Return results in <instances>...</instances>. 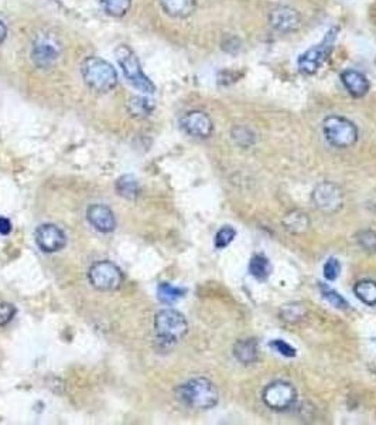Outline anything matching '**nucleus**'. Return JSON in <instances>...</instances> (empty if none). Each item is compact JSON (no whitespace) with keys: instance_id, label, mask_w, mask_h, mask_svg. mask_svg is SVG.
Wrapping results in <instances>:
<instances>
[{"instance_id":"11","label":"nucleus","mask_w":376,"mask_h":425,"mask_svg":"<svg viewBox=\"0 0 376 425\" xmlns=\"http://www.w3.org/2000/svg\"><path fill=\"white\" fill-rule=\"evenodd\" d=\"M180 125L187 135H190L193 138H198V139H207L214 132V124H212L211 118L202 111L187 112L181 118Z\"/></svg>"},{"instance_id":"15","label":"nucleus","mask_w":376,"mask_h":425,"mask_svg":"<svg viewBox=\"0 0 376 425\" xmlns=\"http://www.w3.org/2000/svg\"><path fill=\"white\" fill-rule=\"evenodd\" d=\"M341 81L345 87V90L349 93V95H352L353 98H362L368 94L370 86L368 78L356 70H345L341 74Z\"/></svg>"},{"instance_id":"6","label":"nucleus","mask_w":376,"mask_h":425,"mask_svg":"<svg viewBox=\"0 0 376 425\" xmlns=\"http://www.w3.org/2000/svg\"><path fill=\"white\" fill-rule=\"evenodd\" d=\"M336 33H338V29H331L325 35V37L322 39V42L320 45L308 49L298 57L297 66L303 74L311 76L318 71V69L324 64V62L328 59V56L332 52L334 43L336 39Z\"/></svg>"},{"instance_id":"3","label":"nucleus","mask_w":376,"mask_h":425,"mask_svg":"<svg viewBox=\"0 0 376 425\" xmlns=\"http://www.w3.org/2000/svg\"><path fill=\"white\" fill-rule=\"evenodd\" d=\"M85 84L98 93H108L118 84V74L112 64L99 57H88L81 64Z\"/></svg>"},{"instance_id":"4","label":"nucleus","mask_w":376,"mask_h":425,"mask_svg":"<svg viewBox=\"0 0 376 425\" xmlns=\"http://www.w3.org/2000/svg\"><path fill=\"white\" fill-rule=\"evenodd\" d=\"M116 60L126 77V80L140 93L143 94H153L156 91L154 84L149 80V77L143 73L140 63L135 54V52L126 46L121 45L115 52Z\"/></svg>"},{"instance_id":"33","label":"nucleus","mask_w":376,"mask_h":425,"mask_svg":"<svg viewBox=\"0 0 376 425\" xmlns=\"http://www.w3.org/2000/svg\"><path fill=\"white\" fill-rule=\"evenodd\" d=\"M6 36H8V28L2 21H0V45L5 42Z\"/></svg>"},{"instance_id":"31","label":"nucleus","mask_w":376,"mask_h":425,"mask_svg":"<svg viewBox=\"0 0 376 425\" xmlns=\"http://www.w3.org/2000/svg\"><path fill=\"white\" fill-rule=\"evenodd\" d=\"M270 347L274 349L277 353H280L284 357H294L296 356V349L291 347L289 343H286L281 339H276L270 342Z\"/></svg>"},{"instance_id":"27","label":"nucleus","mask_w":376,"mask_h":425,"mask_svg":"<svg viewBox=\"0 0 376 425\" xmlns=\"http://www.w3.org/2000/svg\"><path fill=\"white\" fill-rule=\"evenodd\" d=\"M235 237H236V231L232 227L225 226L215 235V247L218 250L226 248L235 240Z\"/></svg>"},{"instance_id":"19","label":"nucleus","mask_w":376,"mask_h":425,"mask_svg":"<svg viewBox=\"0 0 376 425\" xmlns=\"http://www.w3.org/2000/svg\"><path fill=\"white\" fill-rule=\"evenodd\" d=\"M353 292L356 298L369 306H376V282L370 279H363L355 284Z\"/></svg>"},{"instance_id":"20","label":"nucleus","mask_w":376,"mask_h":425,"mask_svg":"<svg viewBox=\"0 0 376 425\" xmlns=\"http://www.w3.org/2000/svg\"><path fill=\"white\" fill-rule=\"evenodd\" d=\"M116 192L128 200H135L140 194V185L135 176L125 175L116 182Z\"/></svg>"},{"instance_id":"9","label":"nucleus","mask_w":376,"mask_h":425,"mask_svg":"<svg viewBox=\"0 0 376 425\" xmlns=\"http://www.w3.org/2000/svg\"><path fill=\"white\" fill-rule=\"evenodd\" d=\"M313 203L315 207L325 213H335L342 207L344 194L338 186L325 182L318 185L313 192Z\"/></svg>"},{"instance_id":"29","label":"nucleus","mask_w":376,"mask_h":425,"mask_svg":"<svg viewBox=\"0 0 376 425\" xmlns=\"http://www.w3.org/2000/svg\"><path fill=\"white\" fill-rule=\"evenodd\" d=\"M324 276L327 281H334L338 278L339 272H341V264L336 258H329L325 264H324Z\"/></svg>"},{"instance_id":"17","label":"nucleus","mask_w":376,"mask_h":425,"mask_svg":"<svg viewBox=\"0 0 376 425\" xmlns=\"http://www.w3.org/2000/svg\"><path fill=\"white\" fill-rule=\"evenodd\" d=\"M234 354L243 364H253L257 360V344L252 339L239 340L234 347Z\"/></svg>"},{"instance_id":"2","label":"nucleus","mask_w":376,"mask_h":425,"mask_svg":"<svg viewBox=\"0 0 376 425\" xmlns=\"http://www.w3.org/2000/svg\"><path fill=\"white\" fill-rule=\"evenodd\" d=\"M156 340L162 349H171L188 332V323L183 313L174 309H163L154 316Z\"/></svg>"},{"instance_id":"24","label":"nucleus","mask_w":376,"mask_h":425,"mask_svg":"<svg viewBox=\"0 0 376 425\" xmlns=\"http://www.w3.org/2000/svg\"><path fill=\"white\" fill-rule=\"evenodd\" d=\"M184 295H186V289L173 286V285H170L167 282L160 284L159 288H157V298H159V301L163 302V303H167V305L176 303Z\"/></svg>"},{"instance_id":"30","label":"nucleus","mask_w":376,"mask_h":425,"mask_svg":"<svg viewBox=\"0 0 376 425\" xmlns=\"http://www.w3.org/2000/svg\"><path fill=\"white\" fill-rule=\"evenodd\" d=\"M16 315V308L12 303L0 302V326H6L13 320Z\"/></svg>"},{"instance_id":"14","label":"nucleus","mask_w":376,"mask_h":425,"mask_svg":"<svg viewBox=\"0 0 376 425\" xmlns=\"http://www.w3.org/2000/svg\"><path fill=\"white\" fill-rule=\"evenodd\" d=\"M60 56L59 46L50 39L39 40L32 50V59L35 64L40 69H47L53 66Z\"/></svg>"},{"instance_id":"12","label":"nucleus","mask_w":376,"mask_h":425,"mask_svg":"<svg viewBox=\"0 0 376 425\" xmlns=\"http://www.w3.org/2000/svg\"><path fill=\"white\" fill-rule=\"evenodd\" d=\"M269 23L280 33H294L301 28V18L296 9L279 6L270 12Z\"/></svg>"},{"instance_id":"1","label":"nucleus","mask_w":376,"mask_h":425,"mask_svg":"<svg viewBox=\"0 0 376 425\" xmlns=\"http://www.w3.org/2000/svg\"><path fill=\"white\" fill-rule=\"evenodd\" d=\"M177 398L190 408L210 409L218 404L219 394L212 381L197 377L186 381L177 388Z\"/></svg>"},{"instance_id":"22","label":"nucleus","mask_w":376,"mask_h":425,"mask_svg":"<svg viewBox=\"0 0 376 425\" xmlns=\"http://www.w3.org/2000/svg\"><path fill=\"white\" fill-rule=\"evenodd\" d=\"M249 271L250 274L259 279V281H265L269 278L270 272H272V265H270V261L260 255V254H256L250 258V262H249Z\"/></svg>"},{"instance_id":"7","label":"nucleus","mask_w":376,"mask_h":425,"mask_svg":"<svg viewBox=\"0 0 376 425\" xmlns=\"http://www.w3.org/2000/svg\"><path fill=\"white\" fill-rule=\"evenodd\" d=\"M88 278L91 285L98 291H116L123 284V274L118 265L111 261H98L95 262L90 271Z\"/></svg>"},{"instance_id":"25","label":"nucleus","mask_w":376,"mask_h":425,"mask_svg":"<svg viewBox=\"0 0 376 425\" xmlns=\"http://www.w3.org/2000/svg\"><path fill=\"white\" fill-rule=\"evenodd\" d=\"M358 245L366 252H376V233L372 230H362L356 234Z\"/></svg>"},{"instance_id":"8","label":"nucleus","mask_w":376,"mask_h":425,"mask_svg":"<svg viewBox=\"0 0 376 425\" xmlns=\"http://www.w3.org/2000/svg\"><path fill=\"white\" fill-rule=\"evenodd\" d=\"M262 398L269 408L283 411L294 404L297 398V391L290 383L274 381L266 385V388L262 392Z\"/></svg>"},{"instance_id":"13","label":"nucleus","mask_w":376,"mask_h":425,"mask_svg":"<svg viewBox=\"0 0 376 425\" xmlns=\"http://www.w3.org/2000/svg\"><path fill=\"white\" fill-rule=\"evenodd\" d=\"M87 219L90 224L101 233H112L116 227L114 211L105 204H92L87 210Z\"/></svg>"},{"instance_id":"10","label":"nucleus","mask_w":376,"mask_h":425,"mask_svg":"<svg viewBox=\"0 0 376 425\" xmlns=\"http://www.w3.org/2000/svg\"><path fill=\"white\" fill-rule=\"evenodd\" d=\"M35 240L43 252H59L67 245V237L54 224H43L35 233Z\"/></svg>"},{"instance_id":"32","label":"nucleus","mask_w":376,"mask_h":425,"mask_svg":"<svg viewBox=\"0 0 376 425\" xmlns=\"http://www.w3.org/2000/svg\"><path fill=\"white\" fill-rule=\"evenodd\" d=\"M12 231V223L6 217H0V234L8 235Z\"/></svg>"},{"instance_id":"18","label":"nucleus","mask_w":376,"mask_h":425,"mask_svg":"<svg viewBox=\"0 0 376 425\" xmlns=\"http://www.w3.org/2000/svg\"><path fill=\"white\" fill-rule=\"evenodd\" d=\"M128 111L135 118H147L154 111V103L149 97H132L128 103Z\"/></svg>"},{"instance_id":"5","label":"nucleus","mask_w":376,"mask_h":425,"mask_svg":"<svg viewBox=\"0 0 376 425\" xmlns=\"http://www.w3.org/2000/svg\"><path fill=\"white\" fill-rule=\"evenodd\" d=\"M322 131L327 141L339 149L351 148L358 141V129L353 122L344 117L332 115L325 118L322 124Z\"/></svg>"},{"instance_id":"16","label":"nucleus","mask_w":376,"mask_h":425,"mask_svg":"<svg viewBox=\"0 0 376 425\" xmlns=\"http://www.w3.org/2000/svg\"><path fill=\"white\" fill-rule=\"evenodd\" d=\"M160 4L164 13L174 19H186L197 8V0H160Z\"/></svg>"},{"instance_id":"23","label":"nucleus","mask_w":376,"mask_h":425,"mask_svg":"<svg viewBox=\"0 0 376 425\" xmlns=\"http://www.w3.org/2000/svg\"><path fill=\"white\" fill-rule=\"evenodd\" d=\"M99 2L105 13L112 18L125 16L132 6V0H99Z\"/></svg>"},{"instance_id":"26","label":"nucleus","mask_w":376,"mask_h":425,"mask_svg":"<svg viewBox=\"0 0 376 425\" xmlns=\"http://www.w3.org/2000/svg\"><path fill=\"white\" fill-rule=\"evenodd\" d=\"M321 293H322L324 299L328 303H331L334 308H336V309H346L348 308V302L338 292H335L334 289H331L325 285H321Z\"/></svg>"},{"instance_id":"21","label":"nucleus","mask_w":376,"mask_h":425,"mask_svg":"<svg viewBox=\"0 0 376 425\" xmlns=\"http://www.w3.org/2000/svg\"><path fill=\"white\" fill-rule=\"evenodd\" d=\"M283 226H284V228L287 231H290L293 234H300V233H304L308 228L310 220H308V217L303 211L294 210V211L289 213L284 217Z\"/></svg>"},{"instance_id":"28","label":"nucleus","mask_w":376,"mask_h":425,"mask_svg":"<svg viewBox=\"0 0 376 425\" xmlns=\"http://www.w3.org/2000/svg\"><path fill=\"white\" fill-rule=\"evenodd\" d=\"M304 316V309L301 305L293 303V305H286L281 309V319L290 323H296L298 322L301 318Z\"/></svg>"}]
</instances>
